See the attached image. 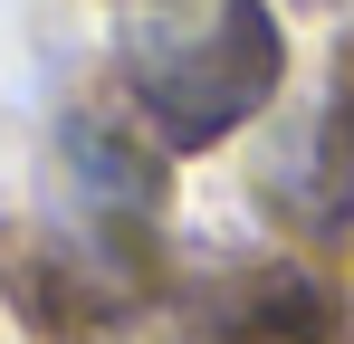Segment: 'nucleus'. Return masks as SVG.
I'll return each mask as SVG.
<instances>
[{
  "instance_id": "1",
  "label": "nucleus",
  "mask_w": 354,
  "mask_h": 344,
  "mask_svg": "<svg viewBox=\"0 0 354 344\" xmlns=\"http://www.w3.org/2000/svg\"><path fill=\"white\" fill-rule=\"evenodd\" d=\"M278 19L268 0H211L201 19H163L124 39V86L173 144H221L278 96Z\"/></svg>"
}]
</instances>
